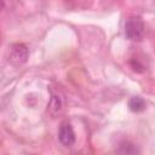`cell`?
Here are the masks:
<instances>
[{
	"label": "cell",
	"instance_id": "6da1fadb",
	"mask_svg": "<svg viewBox=\"0 0 155 155\" xmlns=\"http://www.w3.org/2000/svg\"><path fill=\"white\" fill-rule=\"evenodd\" d=\"M125 35L131 41H138L144 35V23L138 17H131L125 22Z\"/></svg>",
	"mask_w": 155,
	"mask_h": 155
},
{
	"label": "cell",
	"instance_id": "7a4b0ae2",
	"mask_svg": "<svg viewBox=\"0 0 155 155\" xmlns=\"http://www.w3.org/2000/svg\"><path fill=\"white\" fill-rule=\"evenodd\" d=\"M29 57V51L25 45L23 44H15L10 48L8 61L15 65H21L27 62Z\"/></svg>",
	"mask_w": 155,
	"mask_h": 155
},
{
	"label": "cell",
	"instance_id": "3957f363",
	"mask_svg": "<svg viewBox=\"0 0 155 155\" xmlns=\"http://www.w3.org/2000/svg\"><path fill=\"white\" fill-rule=\"evenodd\" d=\"M58 140L64 147H70L75 143V133L69 122H63L58 131Z\"/></svg>",
	"mask_w": 155,
	"mask_h": 155
},
{
	"label": "cell",
	"instance_id": "277c9868",
	"mask_svg": "<svg viewBox=\"0 0 155 155\" xmlns=\"http://www.w3.org/2000/svg\"><path fill=\"white\" fill-rule=\"evenodd\" d=\"M47 110L52 116H57L63 110V99L59 94L53 93L50 98V102L47 104Z\"/></svg>",
	"mask_w": 155,
	"mask_h": 155
},
{
	"label": "cell",
	"instance_id": "5b68a950",
	"mask_svg": "<svg viewBox=\"0 0 155 155\" xmlns=\"http://www.w3.org/2000/svg\"><path fill=\"white\" fill-rule=\"evenodd\" d=\"M127 105H128V109H130L131 111H133V113H142V111H144L145 108H147L145 101H144L142 97H139V96L131 97V98L128 99Z\"/></svg>",
	"mask_w": 155,
	"mask_h": 155
}]
</instances>
